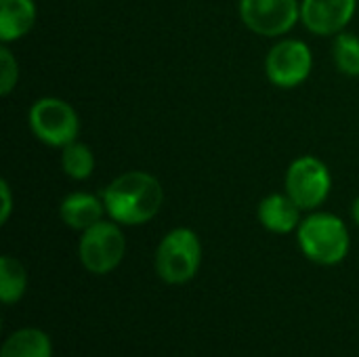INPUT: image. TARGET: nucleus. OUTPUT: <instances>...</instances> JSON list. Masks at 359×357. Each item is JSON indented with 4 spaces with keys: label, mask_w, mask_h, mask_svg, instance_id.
I'll list each match as a JSON object with an SVG mask.
<instances>
[{
    "label": "nucleus",
    "mask_w": 359,
    "mask_h": 357,
    "mask_svg": "<svg viewBox=\"0 0 359 357\" xmlns=\"http://www.w3.org/2000/svg\"><path fill=\"white\" fill-rule=\"evenodd\" d=\"M105 213L120 225H145L164 204L162 183L145 170H126L103 189Z\"/></svg>",
    "instance_id": "1"
},
{
    "label": "nucleus",
    "mask_w": 359,
    "mask_h": 357,
    "mask_svg": "<svg viewBox=\"0 0 359 357\" xmlns=\"http://www.w3.org/2000/svg\"><path fill=\"white\" fill-rule=\"evenodd\" d=\"M301 252L316 265L334 267L351 250V234L345 221L332 213H311L297 229Z\"/></svg>",
    "instance_id": "2"
},
{
    "label": "nucleus",
    "mask_w": 359,
    "mask_h": 357,
    "mask_svg": "<svg viewBox=\"0 0 359 357\" xmlns=\"http://www.w3.org/2000/svg\"><path fill=\"white\" fill-rule=\"evenodd\" d=\"M156 274L168 286L191 282L202 265V242L189 227L170 229L156 248Z\"/></svg>",
    "instance_id": "3"
},
{
    "label": "nucleus",
    "mask_w": 359,
    "mask_h": 357,
    "mask_svg": "<svg viewBox=\"0 0 359 357\" xmlns=\"http://www.w3.org/2000/svg\"><path fill=\"white\" fill-rule=\"evenodd\" d=\"M126 255V238L116 221H99L82 231L78 240V259L93 276H107L120 267Z\"/></svg>",
    "instance_id": "4"
},
{
    "label": "nucleus",
    "mask_w": 359,
    "mask_h": 357,
    "mask_svg": "<svg viewBox=\"0 0 359 357\" xmlns=\"http://www.w3.org/2000/svg\"><path fill=\"white\" fill-rule=\"evenodd\" d=\"M27 124L40 143L57 149L78 141L80 135V118L76 109L59 97H42L34 101L27 112Z\"/></svg>",
    "instance_id": "5"
},
{
    "label": "nucleus",
    "mask_w": 359,
    "mask_h": 357,
    "mask_svg": "<svg viewBox=\"0 0 359 357\" xmlns=\"http://www.w3.org/2000/svg\"><path fill=\"white\" fill-rule=\"evenodd\" d=\"M284 187L303 210H316L330 196L332 175L320 158L301 156L288 166Z\"/></svg>",
    "instance_id": "6"
},
{
    "label": "nucleus",
    "mask_w": 359,
    "mask_h": 357,
    "mask_svg": "<svg viewBox=\"0 0 359 357\" xmlns=\"http://www.w3.org/2000/svg\"><path fill=\"white\" fill-rule=\"evenodd\" d=\"M313 67V55L307 42L286 38L276 42L265 57V74L278 88H297L303 84Z\"/></svg>",
    "instance_id": "7"
},
{
    "label": "nucleus",
    "mask_w": 359,
    "mask_h": 357,
    "mask_svg": "<svg viewBox=\"0 0 359 357\" xmlns=\"http://www.w3.org/2000/svg\"><path fill=\"white\" fill-rule=\"evenodd\" d=\"M240 17L257 36L278 38L301 21L299 0H240Z\"/></svg>",
    "instance_id": "8"
},
{
    "label": "nucleus",
    "mask_w": 359,
    "mask_h": 357,
    "mask_svg": "<svg viewBox=\"0 0 359 357\" xmlns=\"http://www.w3.org/2000/svg\"><path fill=\"white\" fill-rule=\"evenodd\" d=\"M358 11V0H301V21L316 36L345 32Z\"/></svg>",
    "instance_id": "9"
},
{
    "label": "nucleus",
    "mask_w": 359,
    "mask_h": 357,
    "mask_svg": "<svg viewBox=\"0 0 359 357\" xmlns=\"http://www.w3.org/2000/svg\"><path fill=\"white\" fill-rule=\"evenodd\" d=\"M301 213L303 208L284 191V194H271L265 196L259 202V223L269 231L278 236H286L299 229L301 225Z\"/></svg>",
    "instance_id": "10"
},
{
    "label": "nucleus",
    "mask_w": 359,
    "mask_h": 357,
    "mask_svg": "<svg viewBox=\"0 0 359 357\" xmlns=\"http://www.w3.org/2000/svg\"><path fill=\"white\" fill-rule=\"evenodd\" d=\"M103 215H107L103 198H97L95 194H88V191H72L59 204L61 221L69 229H76L80 234L97 225L99 221H103Z\"/></svg>",
    "instance_id": "11"
},
{
    "label": "nucleus",
    "mask_w": 359,
    "mask_h": 357,
    "mask_svg": "<svg viewBox=\"0 0 359 357\" xmlns=\"http://www.w3.org/2000/svg\"><path fill=\"white\" fill-rule=\"evenodd\" d=\"M34 0H0V40L11 44L27 36L36 23Z\"/></svg>",
    "instance_id": "12"
},
{
    "label": "nucleus",
    "mask_w": 359,
    "mask_h": 357,
    "mask_svg": "<svg viewBox=\"0 0 359 357\" xmlns=\"http://www.w3.org/2000/svg\"><path fill=\"white\" fill-rule=\"evenodd\" d=\"M0 357H53V341L42 328L25 326L4 339Z\"/></svg>",
    "instance_id": "13"
},
{
    "label": "nucleus",
    "mask_w": 359,
    "mask_h": 357,
    "mask_svg": "<svg viewBox=\"0 0 359 357\" xmlns=\"http://www.w3.org/2000/svg\"><path fill=\"white\" fill-rule=\"evenodd\" d=\"M27 292V271L23 263L11 255L0 257V301L4 305H17Z\"/></svg>",
    "instance_id": "14"
},
{
    "label": "nucleus",
    "mask_w": 359,
    "mask_h": 357,
    "mask_svg": "<svg viewBox=\"0 0 359 357\" xmlns=\"http://www.w3.org/2000/svg\"><path fill=\"white\" fill-rule=\"evenodd\" d=\"M61 170L74 179V181H84L93 175L95 170V154L88 145L74 141L61 149Z\"/></svg>",
    "instance_id": "15"
},
{
    "label": "nucleus",
    "mask_w": 359,
    "mask_h": 357,
    "mask_svg": "<svg viewBox=\"0 0 359 357\" xmlns=\"http://www.w3.org/2000/svg\"><path fill=\"white\" fill-rule=\"evenodd\" d=\"M332 59L341 74L349 78L359 76V36L351 32H341L332 42Z\"/></svg>",
    "instance_id": "16"
},
{
    "label": "nucleus",
    "mask_w": 359,
    "mask_h": 357,
    "mask_svg": "<svg viewBox=\"0 0 359 357\" xmlns=\"http://www.w3.org/2000/svg\"><path fill=\"white\" fill-rule=\"evenodd\" d=\"M19 82V63L13 55V50L2 44L0 46V95L6 97L15 90Z\"/></svg>",
    "instance_id": "17"
},
{
    "label": "nucleus",
    "mask_w": 359,
    "mask_h": 357,
    "mask_svg": "<svg viewBox=\"0 0 359 357\" xmlns=\"http://www.w3.org/2000/svg\"><path fill=\"white\" fill-rule=\"evenodd\" d=\"M0 198H2V206H0V223L4 225L11 219L13 213V194H11V185L2 179L0 181Z\"/></svg>",
    "instance_id": "18"
},
{
    "label": "nucleus",
    "mask_w": 359,
    "mask_h": 357,
    "mask_svg": "<svg viewBox=\"0 0 359 357\" xmlns=\"http://www.w3.org/2000/svg\"><path fill=\"white\" fill-rule=\"evenodd\" d=\"M351 217H353V221H355V225L359 227V198L353 202V206H351Z\"/></svg>",
    "instance_id": "19"
}]
</instances>
